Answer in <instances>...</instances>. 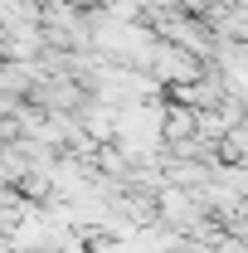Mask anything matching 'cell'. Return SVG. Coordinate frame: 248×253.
<instances>
[{
  "label": "cell",
  "instance_id": "cell-1",
  "mask_svg": "<svg viewBox=\"0 0 248 253\" xmlns=\"http://www.w3.org/2000/svg\"><path fill=\"white\" fill-rule=\"evenodd\" d=\"M200 73H205V63L195 59V54L175 49V44H165V39H156V54H151V68H146V78H156V83L170 93V88H185V83H195Z\"/></svg>",
  "mask_w": 248,
  "mask_h": 253
},
{
  "label": "cell",
  "instance_id": "cell-2",
  "mask_svg": "<svg viewBox=\"0 0 248 253\" xmlns=\"http://www.w3.org/2000/svg\"><path fill=\"white\" fill-rule=\"evenodd\" d=\"M195 131H200V112H190V107H180V102H170V97H165L161 141H165V146H175V141H185V136H195Z\"/></svg>",
  "mask_w": 248,
  "mask_h": 253
}]
</instances>
